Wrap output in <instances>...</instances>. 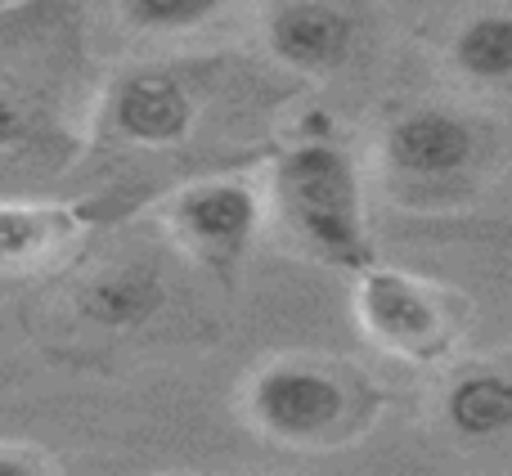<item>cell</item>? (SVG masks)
Instances as JSON below:
<instances>
[{
	"mask_svg": "<svg viewBox=\"0 0 512 476\" xmlns=\"http://www.w3.org/2000/svg\"><path fill=\"white\" fill-rule=\"evenodd\" d=\"M45 95L50 90L0 72V162L45 158L63 140V126Z\"/></svg>",
	"mask_w": 512,
	"mask_h": 476,
	"instance_id": "8fae6325",
	"label": "cell"
},
{
	"mask_svg": "<svg viewBox=\"0 0 512 476\" xmlns=\"http://www.w3.org/2000/svg\"><path fill=\"white\" fill-rule=\"evenodd\" d=\"M230 0H117V14L135 32H189L203 27Z\"/></svg>",
	"mask_w": 512,
	"mask_h": 476,
	"instance_id": "4fadbf2b",
	"label": "cell"
},
{
	"mask_svg": "<svg viewBox=\"0 0 512 476\" xmlns=\"http://www.w3.org/2000/svg\"><path fill=\"white\" fill-rule=\"evenodd\" d=\"M0 476H59L54 459L36 445H18V441H0Z\"/></svg>",
	"mask_w": 512,
	"mask_h": 476,
	"instance_id": "5bb4252c",
	"label": "cell"
},
{
	"mask_svg": "<svg viewBox=\"0 0 512 476\" xmlns=\"http://www.w3.org/2000/svg\"><path fill=\"white\" fill-rule=\"evenodd\" d=\"M378 396L342 364L310 355L265 360L243 387V418L256 436L292 450H333L364 432Z\"/></svg>",
	"mask_w": 512,
	"mask_h": 476,
	"instance_id": "7a4b0ae2",
	"label": "cell"
},
{
	"mask_svg": "<svg viewBox=\"0 0 512 476\" xmlns=\"http://www.w3.org/2000/svg\"><path fill=\"white\" fill-rule=\"evenodd\" d=\"M360 9L355 0H270L265 45L297 72H333L355 54Z\"/></svg>",
	"mask_w": 512,
	"mask_h": 476,
	"instance_id": "52a82bcc",
	"label": "cell"
},
{
	"mask_svg": "<svg viewBox=\"0 0 512 476\" xmlns=\"http://www.w3.org/2000/svg\"><path fill=\"white\" fill-rule=\"evenodd\" d=\"M90 230V207L77 203H0V274H41L77 252Z\"/></svg>",
	"mask_w": 512,
	"mask_h": 476,
	"instance_id": "9c48e42d",
	"label": "cell"
},
{
	"mask_svg": "<svg viewBox=\"0 0 512 476\" xmlns=\"http://www.w3.org/2000/svg\"><path fill=\"white\" fill-rule=\"evenodd\" d=\"M194 90L167 68L126 72L108 95V122L126 144L140 149H171L194 131Z\"/></svg>",
	"mask_w": 512,
	"mask_h": 476,
	"instance_id": "ba28073f",
	"label": "cell"
},
{
	"mask_svg": "<svg viewBox=\"0 0 512 476\" xmlns=\"http://www.w3.org/2000/svg\"><path fill=\"white\" fill-rule=\"evenodd\" d=\"M270 198L279 225L315 261L355 274L373 265V238L364 221V189L351 153L333 140H301L270 167Z\"/></svg>",
	"mask_w": 512,
	"mask_h": 476,
	"instance_id": "6da1fadb",
	"label": "cell"
},
{
	"mask_svg": "<svg viewBox=\"0 0 512 476\" xmlns=\"http://www.w3.org/2000/svg\"><path fill=\"white\" fill-rule=\"evenodd\" d=\"M68 306L81 324L104 333H135L167 306V270L153 256H108L77 274Z\"/></svg>",
	"mask_w": 512,
	"mask_h": 476,
	"instance_id": "8992f818",
	"label": "cell"
},
{
	"mask_svg": "<svg viewBox=\"0 0 512 476\" xmlns=\"http://www.w3.org/2000/svg\"><path fill=\"white\" fill-rule=\"evenodd\" d=\"M450 63L472 86H508L512 77V14L481 9L463 18L450 36Z\"/></svg>",
	"mask_w": 512,
	"mask_h": 476,
	"instance_id": "7c38bea8",
	"label": "cell"
},
{
	"mask_svg": "<svg viewBox=\"0 0 512 476\" xmlns=\"http://www.w3.org/2000/svg\"><path fill=\"white\" fill-rule=\"evenodd\" d=\"M481 153V131L472 117L454 108H409L382 131V162L409 189H441L450 180L468 176Z\"/></svg>",
	"mask_w": 512,
	"mask_h": 476,
	"instance_id": "5b68a950",
	"label": "cell"
},
{
	"mask_svg": "<svg viewBox=\"0 0 512 476\" xmlns=\"http://www.w3.org/2000/svg\"><path fill=\"white\" fill-rule=\"evenodd\" d=\"M167 230L194 256L198 265L216 274H234L248 256L265 216V198L239 176H203L180 185L167 198Z\"/></svg>",
	"mask_w": 512,
	"mask_h": 476,
	"instance_id": "277c9868",
	"label": "cell"
},
{
	"mask_svg": "<svg viewBox=\"0 0 512 476\" xmlns=\"http://www.w3.org/2000/svg\"><path fill=\"white\" fill-rule=\"evenodd\" d=\"M351 279L355 324L378 351L405 364H441L454 351L463 333V301L450 288L378 261Z\"/></svg>",
	"mask_w": 512,
	"mask_h": 476,
	"instance_id": "3957f363",
	"label": "cell"
},
{
	"mask_svg": "<svg viewBox=\"0 0 512 476\" xmlns=\"http://www.w3.org/2000/svg\"><path fill=\"white\" fill-rule=\"evenodd\" d=\"M441 418L459 441H495L512 427V378L499 364H477V369L450 378L441 396Z\"/></svg>",
	"mask_w": 512,
	"mask_h": 476,
	"instance_id": "30bf717a",
	"label": "cell"
}]
</instances>
